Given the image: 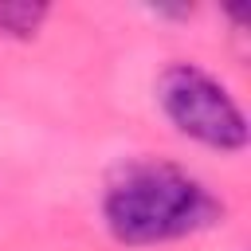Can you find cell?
Returning <instances> with one entry per match:
<instances>
[{
    "instance_id": "cell-1",
    "label": "cell",
    "mask_w": 251,
    "mask_h": 251,
    "mask_svg": "<svg viewBox=\"0 0 251 251\" xmlns=\"http://www.w3.org/2000/svg\"><path fill=\"white\" fill-rule=\"evenodd\" d=\"M224 216V204L204 180L176 165L141 161L129 165L102 196V220L118 243L149 247L180 235H196Z\"/></svg>"
},
{
    "instance_id": "cell-2",
    "label": "cell",
    "mask_w": 251,
    "mask_h": 251,
    "mask_svg": "<svg viewBox=\"0 0 251 251\" xmlns=\"http://www.w3.org/2000/svg\"><path fill=\"white\" fill-rule=\"evenodd\" d=\"M157 102L184 137L208 149L235 153L247 145V118L239 102L196 63H169L157 75Z\"/></svg>"
},
{
    "instance_id": "cell-3",
    "label": "cell",
    "mask_w": 251,
    "mask_h": 251,
    "mask_svg": "<svg viewBox=\"0 0 251 251\" xmlns=\"http://www.w3.org/2000/svg\"><path fill=\"white\" fill-rule=\"evenodd\" d=\"M47 16H51V8L39 4V0H0V35H8V39H31L43 27Z\"/></svg>"
}]
</instances>
